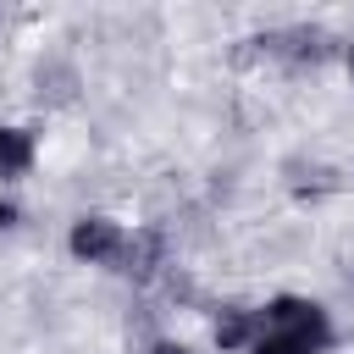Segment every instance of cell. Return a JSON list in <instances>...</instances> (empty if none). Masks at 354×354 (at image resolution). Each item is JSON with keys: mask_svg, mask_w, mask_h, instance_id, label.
Listing matches in <instances>:
<instances>
[{"mask_svg": "<svg viewBox=\"0 0 354 354\" xmlns=\"http://www.w3.org/2000/svg\"><path fill=\"white\" fill-rule=\"evenodd\" d=\"M332 343V321L315 299H271L266 310H254V332H249V354H321Z\"/></svg>", "mask_w": 354, "mask_h": 354, "instance_id": "1", "label": "cell"}, {"mask_svg": "<svg viewBox=\"0 0 354 354\" xmlns=\"http://www.w3.org/2000/svg\"><path fill=\"white\" fill-rule=\"evenodd\" d=\"M72 254L88 260V266H122V249H127V232L111 221V216H83L72 227Z\"/></svg>", "mask_w": 354, "mask_h": 354, "instance_id": "2", "label": "cell"}, {"mask_svg": "<svg viewBox=\"0 0 354 354\" xmlns=\"http://www.w3.org/2000/svg\"><path fill=\"white\" fill-rule=\"evenodd\" d=\"M33 166V138L22 127H0V177H22Z\"/></svg>", "mask_w": 354, "mask_h": 354, "instance_id": "3", "label": "cell"}, {"mask_svg": "<svg viewBox=\"0 0 354 354\" xmlns=\"http://www.w3.org/2000/svg\"><path fill=\"white\" fill-rule=\"evenodd\" d=\"M249 332H254V310H227L216 321V343L221 348H249Z\"/></svg>", "mask_w": 354, "mask_h": 354, "instance_id": "4", "label": "cell"}, {"mask_svg": "<svg viewBox=\"0 0 354 354\" xmlns=\"http://www.w3.org/2000/svg\"><path fill=\"white\" fill-rule=\"evenodd\" d=\"M149 354H188V348H183V343H155Z\"/></svg>", "mask_w": 354, "mask_h": 354, "instance_id": "5", "label": "cell"}, {"mask_svg": "<svg viewBox=\"0 0 354 354\" xmlns=\"http://www.w3.org/2000/svg\"><path fill=\"white\" fill-rule=\"evenodd\" d=\"M348 66H354V55H348Z\"/></svg>", "mask_w": 354, "mask_h": 354, "instance_id": "6", "label": "cell"}]
</instances>
